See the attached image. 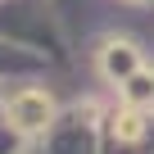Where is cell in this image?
<instances>
[{
	"mask_svg": "<svg viewBox=\"0 0 154 154\" xmlns=\"http://www.w3.org/2000/svg\"><path fill=\"white\" fill-rule=\"evenodd\" d=\"M5 113H9V122H14L18 131H41V127L50 122V95H45V91H18V95L5 104Z\"/></svg>",
	"mask_w": 154,
	"mask_h": 154,
	"instance_id": "cell-1",
	"label": "cell"
},
{
	"mask_svg": "<svg viewBox=\"0 0 154 154\" xmlns=\"http://www.w3.org/2000/svg\"><path fill=\"white\" fill-rule=\"evenodd\" d=\"M113 136H118V140H140V136H145V118H140V109H122V113H113Z\"/></svg>",
	"mask_w": 154,
	"mask_h": 154,
	"instance_id": "cell-2",
	"label": "cell"
},
{
	"mask_svg": "<svg viewBox=\"0 0 154 154\" xmlns=\"http://www.w3.org/2000/svg\"><path fill=\"white\" fill-rule=\"evenodd\" d=\"M149 91H154V82H149V77H131V91H127V95H131V100H145Z\"/></svg>",
	"mask_w": 154,
	"mask_h": 154,
	"instance_id": "cell-3",
	"label": "cell"
}]
</instances>
